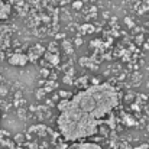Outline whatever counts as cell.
Masks as SVG:
<instances>
[{
	"mask_svg": "<svg viewBox=\"0 0 149 149\" xmlns=\"http://www.w3.org/2000/svg\"><path fill=\"white\" fill-rule=\"evenodd\" d=\"M10 15V6L3 3V0H0V20L1 19H7Z\"/></svg>",
	"mask_w": 149,
	"mask_h": 149,
	"instance_id": "obj_6",
	"label": "cell"
},
{
	"mask_svg": "<svg viewBox=\"0 0 149 149\" xmlns=\"http://www.w3.org/2000/svg\"><path fill=\"white\" fill-rule=\"evenodd\" d=\"M59 116L56 120L61 136L67 142H80L99 132V120L75 109L70 99L61 100L58 104Z\"/></svg>",
	"mask_w": 149,
	"mask_h": 149,
	"instance_id": "obj_1",
	"label": "cell"
},
{
	"mask_svg": "<svg viewBox=\"0 0 149 149\" xmlns=\"http://www.w3.org/2000/svg\"><path fill=\"white\" fill-rule=\"evenodd\" d=\"M68 149H103L99 143H93V142H72V145H70Z\"/></svg>",
	"mask_w": 149,
	"mask_h": 149,
	"instance_id": "obj_4",
	"label": "cell"
},
{
	"mask_svg": "<svg viewBox=\"0 0 149 149\" xmlns=\"http://www.w3.org/2000/svg\"><path fill=\"white\" fill-rule=\"evenodd\" d=\"M70 101L75 109L100 122L117 107L119 94L110 84H99L81 90Z\"/></svg>",
	"mask_w": 149,
	"mask_h": 149,
	"instance_id": "obj_2",
	"label": "cell"
},
{
	"mask_svg": "<svg viewBox=\"0 0 149 149\" xmlns=\"http://www.w3.org/2000/svg\"><path fill=\"white\" fill-rule=\"evenodd\" d=\"M29 56L25 55V54H15L10 56V64L12 65H25L28 62Z\"/></svg>",
	"mask_w": 149,
	"mask_h": 149,
	"instance_id": "obj_5",
	"label": "cell"
},
{
	"mask_svg": "<svg viewBox=\"0 0 149 149\" xmlns=\"http://www.w3.org/2000/svg\"><path fill=\"white\" fill-rule=\"evenodd\" d=\"M0 149H25V148L20 146V145H17L10 138H6V136L0 135Z\"/></svg>",
	"mask_w": 149,
	"mask_h": 149,
	"instance_id": "obj_3",
	"label": "cell"
}]
</instances>
